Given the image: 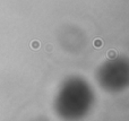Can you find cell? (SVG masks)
Returning <instances> with one entry per match:
<instances>
[{"instance_id": "obj_1", "label": "cell", "mask_w": 129, "mask_h": 121, "mask_svg": "<svg viewBox=\"0 0 129 121\" xmlns=\"http://www.w3.org/2000/svg\"><path fill=\"white\" fill-rule=\"evenodd\" d=\"M102 40H100V39H96V40H94V42H93V45L95 46L96 49H100L102 48Z\"/></svg>"}, {"instance_id": "obj_2", "label": "cell", "mask_w": 129, "mask_h": 121, "mask_svg": "<svg viewBox=\"0 0 129 121\" xmlns=\"http://www.w3.org/2000/svg\"><path fill=\"white\" fill-rule=\"evenodd\" d=\"M117 57V52L114 51V50H109L108 51V58L109 59H113V58H116Z\"/></svg>"}, {"instance_id": "obj_3", "label": "cell", "mask_w": 129, "mask_h": 121, "mask_svg": "<svg viewBox=\"0 0 129 121\" xmlns=\"http://www.w3.org/2000/svg\"><path fill=\"white\" fill-rule=\"evenodd\" d=\"M31 46H32L33 49H39L40 48V43H39L37 41H33L32 43H31Z\"/></svg>"}]
</instances>
